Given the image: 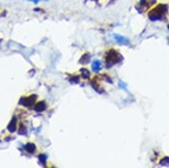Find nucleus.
Instances as JSON below:
<instances>
[{
  "mask_svg": "<svg viewBox=\"0 0 169 168\" xmlns=\"http://www.w3.org/2000/svg\"><path fill=\"white\" fill-rule=\"evenodd\" d=\"M168 6L167 4H158L157 6H155L150 12L149 13V18L150 21H158L162 20L164 18V16L167 14Z\"/></svg>",
  "mask_w": 169,
  "mask_h": 168,
  "instance_id": "f257e3e1",
  "label": "nucleus"
},
{
  "mask_svg": "<svg viewBox=\"0 0 169 168\" xmlns=\"http://www.w3.org/2000/svg\"><path fill=\"white\" fill-rule=\"evenodd\" d=\"M105 60H106V64H107V67H112L116 64H118L119 61L123 60V57L121 55L118 53L116 50H109V51L106 53V56H105Z\"/></svg>",
  "mask_w": 169,
  "mask_h": 168,
  "instance_id": "f03ea898",
  "label": "nucleus"
},
{
  "mask_svg": "<svg viewBox=\"0 0 169 168\" xmlns=\"http://www.w3.org/2000/svg\"><path fill=\"white\" fill-rule=\"evenodd\" d=\"M35 101H36V96L35 94H32V96H29V97H22L19 101V104L24 107L30 108V107H32L35 104Z\"/></svg>",
  "mask_w": 169,
  "mask_h": 168,
  "instance_id": "7ed1b4c3",
  "label": "nucleus"
},
{
  "mask_svg": "<svg viewBox=\"0 0 169 168\" xmlns=\"http://www.w3.org/2000/svg\"><path fill=\"white\" fill-rule=\"evenodd\" d=\"M114 40L120 45H126V46L130 45V41H129L127 38H125V36H123L120 35H114Z\"/></svg>",
  "mask_w": 169,
  "mask_h": 168,
  "instance_id": "20e7f679",
  "label": "nucleus"
},
{
  "mask_svg": "<svg viewBox=\"0 0 169 168\" xmlns=\"http://www.w3.org/2000/svg\"><path fill=\"white\" fill-rule=\"evenodd\" d=\"M47 109V104L44 101H39L38 103H35L34 105V110L36 112H43Z\"/></svg>",
  "mask_w": 169,
  "mask_h": 168,
  "instance_id": "39448f33",
  "label": "nucleus"
},
{
  "mask_svg": "<svg viewBox=\"0 0 169 168\" xmlns=\"http://www.w3.org/2000/svg\"><path fill=\"white\" fill-rule=\"evenodd\" d=\"M7 130H9L10 133L15 132V131L17 130V117L16 116L13 117L12 120H10V122L9 124V126H7Z\"/></svg>",
  "mask_w": 169,
  "mask_h": 168,
  "instance_id": "423d86ee",
  "label": "nucleus"
},
{
  "mask_svg": "<svg viewBox=\"0 0 169 168\" xmlns=\"http://www.w3.org/2000/svg\"><path fill=\"white\" fill-rule=\"evenodd\" d=\"M25 149L29 154H34L35 153V151H36V146H35V144L32 143V142H28L25 145Z\"/></svg>",
  "mask_w": 169,
  "mask_h": 168,
  "instance_id": "0eeeda50",
  "label": "nucleus"
},
{
  "mask_svg": "<svg viewBox=\"0 0 169 168\" xmlns=\"http://www.w3.org/2000/svg\"><path fill=\"white\" fill-rule=\"evenodd\" d=\"M91 69H92L94 72H99V71L102 69L101 61H100V60H94V61L92 62V64H91Z\"/></svg>",
  "mask_w": 169,
  "mask_h": 168,
  "instance_id": "6e6552de",
  "label": "nucleus"
},
{
  "mask_svg": "<svg viewBox=\"0 0 169 168\" xmlns=\"http://www.w3.org/2000/svg\"><path fill=\"white\" fill-rule=\"evenodd\" d=\"M89 59H90V56H89V54H84L82 57L79 60V62H80L81 64H87L89 61Z\"/></svg>",
  "mask_w": 169,
  "mask_h": 168,
  "instance_id": "1a4fd4ad",
  "label": "nucleus"
},
{
  "mask_svg": "<svg viewBox=\"0 0 169 168\" xmlns=\"http://www.w3.org/2000/svg\"><path fill=\"white\" fill-rule=\"evenodd\" d=\"M39 161L41 162L43 165H45V164H46V161H47V156H46V155H44V154L39 155Z\"/></svg>",
  "mask_w": 169,
  "mask_h": 168,
  "instance_id": "9d476101",
  "label": "nucleus"
},
{
  "mask_svg": "<svg viewBox=\"0 0 169 168\" xmlns=\"http://www.w3.org/2000/svg\"><path fill=\"white\" fill-rule=\"evenodd\" d=\"M27 133V130H26V127L23 124L20 125V128H19V134L20 135H26Z\"/></svg>",
  "mask_w": 169,
  "mask_h": 168,
  "instance_id": "9b49d317",
  "label": "nucleus"
},
{
  "mask_svg": "<svg viewBox=\"0 0 169 168\" xmlns=\"http://www.w3.org/2000/svg\"><path fill=\"white\" fill-rule=\"evenodd\" d=\"M80 73H81V76H82L83 78H88L89 77V72L86 69H82L80 71Z\"/></svg>",
  "mask_w": 169,
  "mask_h": 168,
  "instance_id": "f8f14e48",
  "label": "nucleus"
},
{
  "mask_svg": "<svg viewBox=\"0 0 169 168\" xmlns=\"http://www.w3.org/2000/svg\"><path fill=\"white\" fill-rule=\"evenodd\" d=\"M161 165H169V158L168 157H166L161 161Z\"/></svg>",
  "mask_w": 169,
  "mask_h": 168,
  "instance_id": "ddd939ff",
  "label": "nucleus"
},
{
  "mask_svg": "<svg viewBox=\"0 0 169 168\" xmlns=\"http://www.w3.org/2000/svg\"><path fill=\"white\" fill-rule=\"evenodd\" d=\"M147 4V0H140V5L141 6H145Z\"/></svg>",
  "mask_w": 169,
  "mask_h": 168,
  "instance_id": "4468645a",
  "label": "nucleus"
},
{
  "mask_svg": "<svg viewBox=\"0 0 169 168\" xmlns=\"http://www.w3.org/2000/svg\"><path fill=\"white\" fill-rule=\"evenodd\" d=\"M168 28H169V26H168Z\"/></svg>",
  "mask_w": 169,
  "mask_h": 168,
  "instance_id": "2eb2a0df",
  "label": "nucleus"
}]
</instances>
